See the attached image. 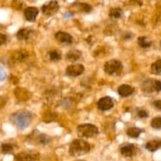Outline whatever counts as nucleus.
<instances>
[{
	"label": "nucleus",
	"instance_id": "nucleus-11",
	"mask_svg": "<svg viewBox=\"0 0 161 161\" xmlns=\"http://www.w3.org/2000/svg\"><path fill=\"white\" fill-rule=\"evenodd\" d=\"M55 39L59 43L61 44H71L72 42V36L70 34L64 31H58L55 34Z\"/></svg>",
	"mask_w": 161,
	"mask_h": 161
},
{
	"label": "nucleus",
	"instance_id": "nucleus-13",
	"mask_svg": "<svg viewBox=\"0 0 161 161\" xmlns=\"http://www.w3.org/2000/svg\"><path fill=\"white\" fill-rule=\"evenodd\" d=\"M25 17L27 20L30 22H33L36 20V17L39 14V9L36 7H27L25 9Z\"/></svg>",
	"mask_w": 161,
	"mask_h": 161
},
{
	"label": "nucleus",
	"instance_id": "nucleus-3",
	"mask_svg": "<svg viewBox=\"0 0 161 161\" xmlns=\"http://www.w3.org/2000/svg\"><path fill=\"white\" fill-rule=\"evenodd\" d=\"M98 134V128L94 124H83L77 127V135L80 138H94Z\"/></svg>",
	"mask_w": 161,
	"mask_h": 161
},
{
	"label": "nucleus",
	"instance_id": "nucleus-25",
	"mask_svg": "<svg viewBox=\"0 0 161 161\" xmlns=\"http://www.w3.org/2000/svg\"><path fill=\"white\" fill-rule=\"evenodd\" d=\"M27 57H28V54L24 51H17L14 55V59L18 61H25L27 58Z\"/></svg>",
	"mask_w": 161,
	"mask_h": 161
},
{
	"label": "nucleus",
	"instance_id": "nucleus-29",
	"mask_svg": "<svg viewBox=\"0 0 161 161\" xmlns=\"http://www.w3.org/2000/svg\"><path fill=\"white\" fill-rule=\"evenodd\" d=\"M154 91L156 92L161 91V81L160 80H155V82H154Z\"/></svg>",
	"mask_w": 161,
	"mask_h": 161
},
{
	"label": "nucleus",
	"instance_id": "nucleus-8",
	"mask_svg": "<svg viewBox=\"0 0 161 161\" xmlns=\"http://www.w3.org/2000/svg\"><path fill=\"white\" fill-rule=\"evenodd\" d=\"M85 68L81 64H74L69 65L66 69V73L72 77H76L82 75L84 72Z\"/></svg>",
	"mask_w": 161,
	"mask_h": 161
},
{
	"label": "nucleus",
	"instance_id": "nucleus-24",
	"mask_svg": "<svg viewBox=\"0 0 161 161\" xmlns=\"http://www.w3.org/2000/svg\"><path fill=\"white\" fill-rule=\"evenodd\" d=\"M49 58L53 61H58L61 59V55L58 50H52L49 53Z\"/></svg>",
	"mask_w": 161,
	"mask_h": 161
},
{
	"label": "nucleus",
	"instance_id": "nucleus-20",
	"mask_svg": "<svg viewBox=\"0 0 161 161\" xmlns=\"http://www.w3.org/2000/svg\"><path fill=\"white\" fill-rule=\"evenodd\" d=\"M143 130L138 128V127H130L127 130V135L132 138H137L140 136Z\"/></svg>",
	"mask_w": 161,
	"mask_h": 161
},
{
	"label": "nucleus",
	"instance_id": "nucleus-26",
	"mask_svg": "<svg viewBox=\"0 0 161 161\" xmlns=\"http://www.w3.org/2000/svg\"><path fill=\"white\" fill-rule=\"evenodd\" d=\"M151 127L154 129H161V117H155L151 121Z\"/></svg>",
	"mask_w": 161,
	"mask_h": 161
},
{
	"label": "nucleus",
	"instance_id": "nucleus-2",
	"mask_svg": "<svg viewBox=\"0 0 161 161\" xmlns=\"http://www.w3.org/2000/svg\"><path fill=\"white\" fill-rule=\"evenodd\" d=\"M91 150V146L83 139H75L69 146V154L72 157H79L85 155Z\"/></svg>",
	"mask_w": 161,
	"mask_h": 161
},
{
	"label": "nucleus",
	"instance_id": "nucleus-21",
	"mask_svg": "<svg viewBox=\"0 0 161 161\" xmlns=\"http://www.w3.org/2000/svg\"><path fill=\"white\" fill-rule=\"evenodd\" d=\"M1 152L4 154L12 153L14 150V145L11 143H3L0 146Z\"/></svg>",
	"mask_w": 161,
	"mask_h": 161
},
{
	"label": "nucleus",
	"instance_id": "nucleus-15",
	"mask_svg": "<svg viewBox=\"0 0 161 161\" xmlns=\"http://www.w3.org/2000/svg\"><path fill=\"white\" fill-rule=\"evenodd\" d=\"M14 94H15L16 97L18 98V100L20 101H27L30 97L29 92L24 88L17 87L14 91Z\"/></svg>",
	"mask_w": 161,
	"mask_h": 161
},
{
	"label": "nucleus",
	"instance_id": "nucleus-31",
	"mask_svg": "<svg viewBox=\"0 0 161 161\" xmlns=\"http://www.w3.org/2000/svg\"><path fill=\"white\" fill-rule=\"evenodd\" d=\"M6 41H7V36L3 33H0V46L6 43Z\"/></svg>",
	"mask_w": 161,
	"mask_h": 161
},
{
	"label": "nucleus",
	"instance_id": "nucleus-7",
	"mask_svg": "<svg viewBox=\"0 0 161 161\" xmlns=\"http://www.w3.org/2000/svg\"><path fill=\"white\" fill-rule=\"evenodd\" d=\"M59 10V5L57 1H50L42 6V12L46 16H53Z\"/></svg>",
	"mask_w": 161,
	"mask_h": 161
},
{
	"label": "nucleus",
	"instance_id": "nucleus-6",
	"mask_svg": "<svg viewBox=\"0 0 161 161\" xmlns=\"http://www.w3.org/2000/svg\"><path fill=\"white\" fill-rule=\"evenodd\" d=\"M39 154L37 152H21L14 157L15 161H36L39 160Z\"/></svg>",
	"mask_w": 161,
	"mask_h": 161
},
{
	"label": "nucleus",
	"instance_id": "nucleus-33",
	"mask_svg": "<svg viewBox=\"0 0 161 161\" xmlns=\"http://www.w3.org/2000/svg\"><path fill=\"white\" fill-rule=\"evenodd\" d=\"M123 38L125 40H128V39H130L132 38V34L130 32H126L124 36H123Z\"/></svg>",
	"mask_w": 161,
	"mask_h": 161
},
{
	"label": "nucleus",
	"instance_id": "nucleus-17",
	"mask_svg": "<svg viewBox=\"0 0 161 161\" xmlns=\"http://www.w3.org/2000/svg\"><path fill=\"white\" fill-rule=\"evenodd\" d=\"M161 147V140L154 139L148 142L146 145V149L149 152H155Z\"/></svg>",
	"mask_w": 161,
	"mask_h": 161
},
{
	"label": "nucleus",
	"instance_id": "nucleus-14",
	"mask_svg": "<svg viewBox=\"0 0 161 161\" xmlns=\"http://www.w3.org/2000/svg\"><path fill=\"white\" fill-rule=\"evenodd\" d=\"M33 31L31 29H28V28H22L20 29L17 33V38L20 41L28 40L31 36L32 35Z\"/></svg>",
	"mask_w": 161,
	"mask_h": 161
},
{
	"label": "nucleus",
	"instance_id": "nucleus-36",
	"mask_svg": "<svg viewBox=\"0 0 161 161\" xmlns=\"http://www.w3.org/2000/svg\"><path fill=\"white\" fill-rule=\"evenodd\" d=\"M160 47H161V42H160Z\"/></svg>",
	"mask_w": 161,
	"mask_h": 161
},
{
	"label": "nucleus",
	"instance_id": "nucleus-10",
	"mask_svg": "<svg viewBox=\"0 0 161 161\" xmlns=\"http://www.w3.org/2000/svg\"><path fill=\"white\" fill-rule=\"evenodd\" d=\"M113 106H114V102L110 97H102L97 102V108L101 111H108L113 108Z\"/></svg>",
	"mask_w": 161,
	"mask_h": 161
},
{
	"label": "nucleus",
	"instance_id": "nucleus-18",
	"mask_svg": "<svg viewBox=\"0 0 161 161\" xmlns=\"http://www.w3.org/2000/svg\"><path fill=\"white\" fill-rule=\"evenodd\" d=\"M154 82L155 80H148L145 81L142 85V91L143 92L147 93H153L154 91Z\"/></svg>",
	"mask_w": 161,
	"mask_h": 161
},
{
	"label": "nucleus",
	"instance_id": "nucleus-22",
	"mask_svg": "<svg viewBox=\"0 0 161 161\" xmlns=\"http://www.w3.org/2000/svg\"><path fill=\"white\" fill-rule=\"evenodd\" d=\"M151 72L154 75H161V59L157 60L152 64Z\"/></svg>",
	"mask_w": 161,
	"mask_h": 161
},
{
	"label": "nucleus",
	"instance_id": "nucleus-27",
	"mask_svg": "<svg viewBox=\"0 0 161 161\" xmlns=\"http://www.w3.org/2000/svg\"><path fill=\"white\" fill-rule=\"evenodd\" d=\"M79 6H80L81 10H83L85 13H90L92 10V7H91V5L86 4V3H80V4H79Z\"/></svg>",
	"mask_w": 161,
	"mask_h": 161
},
{
	"label": "nucleus",
	"instance_id": "nucleus-35",
	"mask_svg": "<svg viewBox=\"0 0 161 161\" xmlns=\"http://www.w3.org/2000/svg\"><path fill=\"white\" fill-rule=\"evenodd\" d=\"M75 161H85V160H75Z\"/></svg>",
	"mask_w": 161,
	"mask_h": 161
},
{
	"label": "nucleus",
	"instance_id": "nucleus-32",
	"mask_svg": "<svg viewBox=\"0 0 161 161\" xmlns=\"http://www.w3.org/2000/svg\"><path fill=\"white\" fill-rule=\"evenodd\" d=\"M153 106L155 107L156 108H157V109L159 110H161V100L155 101V102H153Z\"/></svg>",
	"mask_w": 161,
	"mask_h": 161
},
{
	"label": "nucleus",
	"instance_id": "nucleus-30",
	"mask_svg": "<svg viewBox=\"0 0 161 161\" xmlns=\"http://www.w3.org/2000/svg\"><path fill=\"white\" fill-rule=\"evenodd\" d=\"M6 79V72L4 70V69L0 67V82L4 81Z\"/></svg>",
	"mask_w": 161,
	"mask_h": 161
},
{
	"label": "nucleus",
	"instance_id": "nucleus-23",
	"mask_svg": "<svg viewBox=\"0 0 161 161\" xmlns=\"http://www.w3.org/2000/svg\"><path fill=\"white\" fill-rule=\"evenodd\" d=\"M109 17L113 19H119L122 16V9L119 7L113 8L109 11Z\"/></svg>",
	"mask_w": 161,
	"mask_h": 161
},
{
	"label": "nucleus",
	"instance_id": "nucleus-12",
	"mask_svg": "<svg viewBox=\"0 0 161 161\" xmlns=\"http://www.w3.org/2000/svg\"><path fill=\"white\" fill-rule=\"evenodd\" d=\"M118 94L121 96V97H127L129 96L132 95L135 92V88L132 86L128 84H122L118 87Z\"/></svg>",
	"mask_w": 161,
	"mask_h": 161
},
{
	"label": "nucleus",
	"instance_id": "nucleus-9",
	"mask_svg": "<svg viewBox=\"0 0 161 161\" xmlns=\"http://www.w3.org/2000/svg\"><path fill=\"white\" fill-rule=\"evenodd\" d=\"M138 148L134 144H125L121 146L120 153L124 157H133L138 153Z\"/></svg>",
	"mask_w": 161,
	"mask_h": 161
},
{
	"label": "nucleus",
	"instance_id": "nucleus-19",
	"mask_svg": "<svg viewBox=\"0 0 161 161\" xmlns=\"http://www.w3.org/2000/svg\"><path fill=\"white\" fill-rule=\"evenodd\" d=\"M138 43L140 47L146 49L151 47V45H152V41L147 36H142L138 38Z\"/></svg>",
	"mask_w": 161,
	"mask_h": 161
},
{
	"label": "nucleus",
	"instance_id": "nucleus-1",
	"mask_svg": "<svg viewBox=\"0 0 161 161\" xmlns=\"http://www.w3.org/2000/svg\"><path fill=\"white\" fill-rule=\"evenodd\" d=\"M9 119L17 128L19 130H25L29 127L32 120V115L27 110H20L13 113Z\"/></svg>",
	"mask_w": 161,
	"mask_h": 161
},
{
	"label": "nucleus",
	"instance_id": "nucleus-5",
	"mask_svg": "<svg viewBox=\"0 0 161 161\" xmlns=\"http://www.w3.org/2000/svg\"><path fill=\"white\" fill-rule=\"evenodd\" d=\"M28 138L29 142H31V144L40 145V146H46L51 141V138L50 137L40 133L38 130L33 131Z\"/></svg>",
	"mask_w": 161,
	"mask_h": 161
},
{
	"label": "nucleus",
	"instance_id": "nucleus-4",
	"mask_svg": "<svg viewBox=\"0 0 161 161\" xmlns=\"http://www.w3.org/2000/svg\"><path fill=\"white\" fill-rule=\"evenodd\" d=\"M124 66L118 60H110L104 64V71L106 74L113 76L119 75L122 72Z\"/></svg>",
	"mask_w": 161,
	"mask_h": 161
},
{
	"label": "nucleus",
	"instance_id": "nucleus-16",
	"mask_svg": "<svg viewBox=\"0 0 161 161\" xmlns=\"http://www.w3.org/2000/svg\"><path fill=\"white\" fill-rule=\"evenodd\" d=\"M81 51H80V50H72L68 52L67 54H66L65 58L67 61H70V62H75V61H78V60L81 58Z\"/></svg>",
	"mask_w": 161,
	"mask_h": 161
},
{
	"label": "nucleus",
	"instance_id": "nucleus-34",
	"mask_svg": "<svg viewBox=\"0 0 161 161\" xmlns=\"http://www.w3.org/2000/svg\"><path fill=\"white\" fill-rule=\"evenodd\" d=\"M72 16H73V14H72V13H71V12H67V13H65V14H64V18H69V17H72Z\"/></svg>",
	"mask_w": 161,
	"mask_h": 161
},
{
	"label": "nucleus",
	"instance_id": "nucleus-28",
	"mask_svg": "<svg viewBox=\"0 0 161 161\" xmlns=\"http://www.w3.org/2000/svg\"><path fill=\"white\" fill-rule=\"evenodd\" d=\"M138 117L141 118V119H144V118H147L149 116V113L146 111V110H139L138 113Z\"/></svg>",
	"mask_w": 161,
	"mask_h": 161
}]
</instances>
